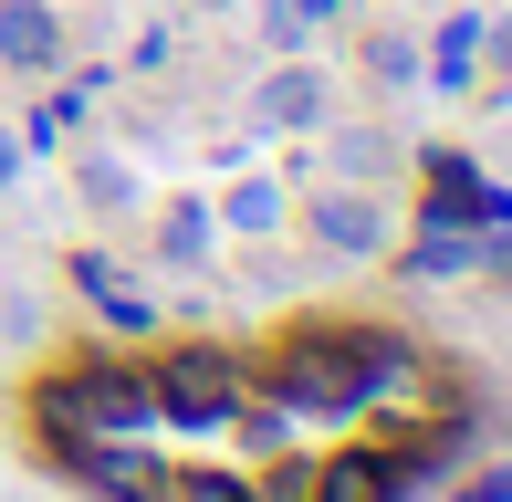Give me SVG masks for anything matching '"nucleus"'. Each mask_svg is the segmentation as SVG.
I'll list each match as a JSON object with an SVG mask.
<instances>
[{"label":"nucleus","mask_w":512,"mask_h":502,"mask_svg":"<svg viewBox=\"0 0 512 502\" xmlns=\"http://www.w3.org/2000/svg\"><path fill=\"white\" fill-rule=\"evenodd\" d=\"M293 11H304V21H335V11H356V0H293Z\"/></svg>","instance_id":"17"},{"label":"nucleus","mask_w":512,"mask_h":502,"mask_svg":"<svg viewBox=\"0 0 512 502\" xmlns=\"http://www.w3.org/2000/svg\"><path fill=\"white\" fill-rule=\"evenodd\" d=\"M481 74L512 95V11H502V21H481Z\"/></svg>","instance_id":"13"},{"label":"nucleus","mask_w":512,"mask_h":502,"mask_svg":"<svg viewBox=\"0 0 512 502\" xmlns=\"http://www.w3.org/2000/svg\"><path fill=\"white\" fill-rule=\"evenodd\" d=\"M460 502H512V471H492V482H471Z\"/></svg>","instance_id":"16"},{"label":"nucleus","mask_w":512,"mask_h":502,"mask_svg":"<svg viewBox=\"0 0 512 502\" xmlns=\"http://www.w3.org/2000/svg\"><path fill=\"white\" fill-rule=\"evenodd\" d=\"M209 251H220V210H209V199H157V262L199 272Z\"/></svg>","instance_id":"8"},{"label":"nucleus","mask_w":512,"mask_h":502,"mask_svg":"<svg viewBox=\"0 0 512 502\" xmlns=\"http://www.w3.org/2000/svg\"><path fill=\"white\" fill-rule=\"evenodd\" d=\"M398 377H408V356L387 346V335H356V325H304V335H283V356H272L283 408H366Z\"/></svg>","instance_id":"1"},{"label":"nucleus","mask_w":512,"mask_h":502,"mask_svg":"<svg viewBox=\"0 0 512 502\" xmlns=\"http://www.w3.org/2000/svg\"><path fill=\"white\" fill-rule=\"evenodd\" d=\"M209 210H220V241H283L293 231V178L283 168H241Z\"/></svg>","instance_id":"5"},{"label":"nucleus","mask_w":512,"mask_h":502,"mask_svg":"<svg viewBox=\"0 0 512 502\" xmlns=\"http://www.w3.org/2000/svg\"><path fill=\"white\" fill-rule=\"evenodd\" d=\"M147 408L178 419V429H230L241 419V367H230L220 346H189V356H168V367H147Z\"/></svg>","instance_id":"2"},{"label":"nucleus","mask_w":512,"mask_h":502,"mask_svg":"<svg viewBox=\"0 0 512 502\" xmlns=\"http://www.w3.org/2000/svg\"><path fill=\"white\" fill-rule=\"evenodd\" d=\"M418 84H429V95H471L481 84V11H450L418 42Z\"/></svg>","instance_id":"6"},{"label":"nucleus","mask_w":512,"mask_h":502,"mask_svg":"<svg viewBox=\"0 0 512 502\" xmlns=\"http://www.w3.org/2000/svg\"><path fill=\"white\" fill-rule=\"evenodd\" d=\"M0 63H11V74H53V63H63L53 0H0Z\"/></svg>","instance_id":"7"},{"label":"nucleus","mask_w":512,"mask_h":502,"mask_svg":"<svg viewBox=\"0 0 512 502\" xmlns=\"http://www.w3.org/2000/svg\"><path fill=\"white\" fill-rule=\"evenodd\" d=\"M304 32H314V21L293 11V0H262V42H272V53H304Z\"/></svg>","instance_id":"11"},{"label":"nucleus","mask_w":512,"mask_h":502,"mask_svg":"<svg viewBox=\"0 0 512 502\" xmlns=\"http://www.w3.org/2000/svg\"><path fill=\"white\" fill-rule=\"evenodd\" d=\"M366 74H387V84H418V53H408L398 32H377V42H366Z\"/></svg>","instance_id":"12"},{"label":"nucleus","mask_w":512,"mask_h":502,"mask_svg":"<svg viewBox=\"0 0 512 502\" xmlns=\"http://www.w3.org/2000/svg\"><path fill=\"white\" fill-rule=\"evenodd\" d=\"M324 116H335V84H324V63H304V53H283L251 84V126L262 136H324Z\"/></svg>","instance_id":"4"},{"label":"nucleus","mask_w":512,"mask_h":502,"mask_svg":"<svg viewBox=\"0 0 512 502\" xmlns=\"http://www.w3.org/2000/svg\"><path fill=\"white\" fill-rule=\"evenodd\" d=\"M21 178V126H0V189Z\"/></svg>","instance_id":"15"},{"label":"nucleus","mask_w":512,"mask_h":502,"mask_svg":"<svg viewBox=\"0 0 512 502\" xmlns=\"http://www.w3.org/2000/svg\"><path fill=\"white\" fill-rule=\"evenodd\" d=\"M157 502H262V492L241 471H178V482H157Z\"/></svg>","instance_id":"10"},{"label":"nucleus","mask_w":512,"mask_h":502,"mask_svg":"<svg viewBox=\"0 0 512 502\" xmlns=\"http://www.w3.org/2000/svg\"><path fill=\"white\" fill-rule=\"evenodd\" d=\"M398 492V450H335L324 461V502H387Z\"/></svg>","instance_id":"9"},{"label":"nucleus","mask_w":512,"mask_h":502,"mask_svg":"<svg viewBox=\"0 0 512 502\" xmlns=\"http://www.w3.org/2000/svg\"><path fill=\"white\" fill-rule=\"evenodd\" d=\"M304 210V231L335 251V262H377L387 241H398V210H387L377 189H356V178H335V189H314V199H293Z\"/></svg>","instance_id":"3"},{"label":"nucleus","mask_w":512,"mask_h":502,"mask_svg":"<svg viewBox=\"0 0 512 502\" xmlns=\"http://www.w3.org/2000/svg\"><path fill=\"white\" fill-rule=\"evenodd\" d=\"M335 168H345V178H377L387 147H377V136H335Z\"/></svg>","instance_id":"14"}]
</instances>
